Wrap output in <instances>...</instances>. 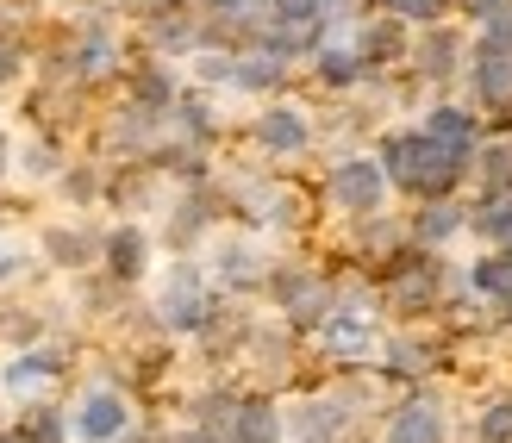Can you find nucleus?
<instances>
[{
	"label": "nucleus",
	"mask_w": 512,
	"mask_h": 443,
	"mask_svg": "<svg viewBox=\"0 0 512 443\" xmlns=\"http://www.w3.org/2000/svg\"><path fill=\"white\" fill-rule=\"evenodd\" d=\"M200 32H207V19H194L188 0H169V7H157V13L144 19V38H150L157 57H194Z\"/></svg>",
	"instance_id": "ddd939ff"
},
{
	"label": "nucleus",
	"mask_w": 512,
	"mask_h": 443,
	"mask_svg": "<svg viewBox=\"0 0 512 443\" xmlns=\"http://www.w3.org/2000/svg\"><path fill=\"white\" fill-rule=\"evenodd\" d=\"M38 250L50 269H100V250H107V231L94 225H44Z\"/></svg>",
	"instance_id": "f8f14e48"
},
{
	"label": "nucleus",
	"mask_w": 512,
	"mask_h": 443,
	"mask_svg": "<svg viewBox=\"0 0 512 443\" xmlns=\"http://www.w3.org/2000/svg\"><path fill=\"white\" fill-rule=\"evenodd\" d=\"M469 50L475 44H463V32L456 25H431V32H419L413 38V82H425V88H444V82H456V75L469 69Z\"/></svg>",
	"instance_id": "1a4fd4ad"
},
{
	"label": "nucleus",
	"mask_w": 512,
	"mask_h": 443,
	"mask_svg": "<svg viewBox=\"0 0 512 443\" xmlns=\"http://www.w3.org/2000/svg\"><path fill=\"white\" fill-rule=\"evenodd\" d=\"M0 443H25V431L19 425H0Z\"/></svg>",
	"instance_id": "7c9ffc66"
},
{
	"label": "nucleus",
	"mask_w": 512,
	"mask_h": 443,
	"mask_svg": "<svg viewBox=\"0 0 512 443\" xmlns=\"http://www.w3.org/2000/svg\"><path fill=\"white\" fill-rule=\"evenodd\" d=\"M419 132L431 144H444V150H456V156L475 163V150L488 144V119H481L469 100H431V107L419 113Z\"/></svg>",
	"instance_id": "6e6552de"
},
{
	"label": "nucleus",
	"mask_w": 512,
	"mask_h": 443,
	"mask_svg": "<svg viewBox=\"0 0 512 443\" xmlns=\"http://www.w3.org/2000/svg\"><path fill=\"white\" fill-rule=\"evenodd\" d=\"M250 144L263 150L269 163H294V156L313 150V119L300 107H288V100H269V107L250 119Z\"/></svg>",
	"instance_id": "0eeeda50"
},
{
	"label": "nucleus",
	"mask_w": 512,
	"mask_h": 443,
	"mask_svg": "<svg viewBox=\"0 0 512 443\" xmlns=\"http://www.w3.org/2000/svg\"><path fill=\"white\" fill-rule=\"evenodd\" d=\"M369 7L388 13V19H400V25H425V32H431V25H444L450 0H369Z\"/></svg>",
	"instance_id": "b1692460"
},
{
	"label": "nucleus",
	"mask_w": 512,
	"mask_h": 443,
	"mask_svg": "<svg viewBox=\"0 0 512 443\" xmlns=\"http://www.w3.org/2000/svg\"><path fill=\"white\" fill-rule=\"evenodd\" d=\"M125 100H132V107H144V113H157V119H169L175 100H182V75H175L163 57H150V63H138V69H125Z\"/></svg>",
	"instance_id": "2eb2a0df"
},
{
	"label": "nucleus",
	"mask_w": 512,
	"mask_h": 443,
	"mask_svg": "<svg viewBox=\"0 0 512 443\" xmlns=\"http://www.w3.org/2000/svg\"><path fill=\"white\" fill-rule=\"evenodd\" d=\"M25 269H32V250H25V244H7V238H0V288H13V281H19Z\"/></svg>",
	"instance_id": "cd10ccee"
},
{
	"label": "nucleus",
	"mask_w": 512,
	"mask_h": 443,
	"mask_svg": "<svg viewBox=\"0 0 512 443\" xmlns=\"http://www.w3.org/2000/svg\"><path fill=\"white\" fill-rule=\"evenodd\" d=\"M288 69H294V63L281 57V50H244L232 88H238V94H256V100H269V94L288 88Z\"/></svg>",
	"instance_id": "6ab92c4d"
},
{
	"label": "nucleus",
	"mask_w": 512,
	"mask_h": 443,
	"mask_svg": "<svg viewBox=\"0 0 512 443\" xmlns=\"http://www.w3.org/2000/svg\"><path fill=\"white\" fill-rule=\"evenodd\" d=\"M469 231V206L463 200H419L413 219H406V238L419 250H444L450 238H463Z\"/></svg>",
	"instance_id": "f3484780"
},
{
	"label": "nucleus",
	"mask_w": 512,
	"mask_h": 443,
	"mask_svg": "<svg viewBox=\"0 0 512 443\" xmlns=\"http://www.w3.org/2000/svg\"><path fill=\"white\" fill-rule=\"evenodd\" d=\"M431 369H438V344H431L425 331H394V337H381L375 375H388V381H425Z\"/></svg>",
	"instance_id": "4468645a"
},
{
	"label": "nucleus",
	"mask_w": 512,
	"mask_h": 443,
	"mask_svg": "<svg viewBox=\"0 0 512 443\" xmlns=\"http://www.w3.org/2000/svg\"><path fill=\"white\" fill-rule=\"evenodd\" d=\"M475 194H512V132H494L475 150Z\"/></svg>",
	"instance_id": "412c9836"
},
{
	"label": "nucleus",
	"mask_w": 512,
	"mask_h": 443,
	"mask_svg": "<svg viewBox=\"0 0 512 443\" xmlns=\"http://www.w3.org/2000/svg\"><path fill=\"white\" fill-rule=\"evenodd\" d=\"M319 194H325V206H338L344 219H375V213H388L394 181H388L375 150H350V156H338V163L325 169Z\"/></svg>",
	"instance_id": "7ed1b4c3"
},
{
	"label": "nucleus",
	"mask_w": 512,
	"mask_h": 443,
	"mask_svg": "<svg viewBox=\"0 0 512 443\" xmlns=\"http://www.w3.org/2000/svg\"><path fill=\"white\" fill-rule=\"evenodd\" d=\"M381 300H369L363 288H350V294H338V306L319 319V331H313V344H319V356H331V362H369V356H381Z\"/></svg>",
	"instance_id": "f03ea898"
},
{
	"label": "nucleus",
	"mask_w": 512,
	"mask_h": 443,
	"mask_svg": "<svg viewBox=\"0 0 512 443\" xmlns=\"http://www.w3.org/2000/svg\"><path fill=\"white\" fill-rule=\"evenodd\" d=\"M313 82L325 94H356V88H369V69H363V57H356L350 38H331V44L313 50Z\"/></svg>",
	"instance_id": "a211bd4d"
},
{
	"label": "nucleus",
	"mask_w": 512,
	"mask_h": 443,
	"mask_svg": "<svg viewBox=\"0 0 512 443\" xmlns=\"http://www.w3.org/2000/svg\"><path fill=\"white\" fill-rule=\"evenodd\" d=\"M207 13L213 19H250V13H263V0H207Z\"/></svg>",
	"instance_id": "c85d7f7f"
},
{
	"label": "nucleus",
	"mask_w": 512,
	"mask_h": 443,
	"mask_svg": "<svg viewBox=\"0 0 512 443\" xmlns=\"http://www.w3.org/2000/svg\"><path fill=\"white\" fill-rule=\"evenodd\" d=\"M57 188H63V200H75V206H94L100 194H107V175H100L94 163H69V169L57 175Z\"/></svg>",
	"instance_id": "393cba45"
},
{
	"label": "nucleus",
	"mask_w": 512,
	"mask_h": 443,
	"mask_svg": "<svg viewBox=\"0 0 512 443\" xmlns=\"http://www.w3.org/2000/svg\"><path fill=\"white\" fill-rule=\"evenodd\" d=\"M232 443H281V400L275 394H244L238 419H232Z\"/></svg>",
	"instance_id": "aec40b11"
},
{
	"label": "nucleus",
	"mask_w": 512,
	"mask_h": 443,
	"mask_svg": "<svg viewBox=\"0 0 512 443\" xmlns=\"http://www.w3.org/2000/svg\"><path fill=\"white\" fill-rule=\"evenodd\" d=\"M69 375V356L50 350V344H32V350H7V362H0V394L19 400V406H38L44 387H57Z\"/></svg>",
	"instance_id": "423d86ee"
},
{
	"label": "nucleus",
	"mask_w": 512,
	"mask_h": 443,
	"mask_svg": "<svg viewBox=\"0 0 512 443\" xmlns=\"http://www.w3.org/2000/svg\"><path fill=\"white\" fill-rule=\"evenodd\" d=\"M381 443H450V406L431 387H413L381 412Z\"/></svg>",
	"instance_id": "39448f33"
},
{
	"label": "nucleus",
	"mask_w": 512,
	"mask_h": 443,
	"mask_svg": "<svg viewBox=\"0 0 512 443\" xmlns=\"http://www.w3.org/2000/svg\"><path fill=\"white\" fill-rule=\"evenodd\" d=\"M213 213H219V194H213V181H207V188H188L182 200L169 206V231H163V238H169V250H175V256H188V250H194V244L213 231Z\"/></svg>",
	"instance_id": "dca6fc26"
},
{
	"label": "nucleus",
	"mask_w": 512,
	"mask_h": 443,
	"mask_svg": "<svg viewBox=\"0 0 512 443\" xmlns=\"http://www.w3.org/2000/svg\"><path fill=\"white\" fill-rule=\"evenodd\" d=\"M13 425L25 431V443H75V437H69V412H63V406H25Z\"/></svg>",
	"instance_id": "4be33fe9"
},
{
	"label": "nucleus",
	"mask_w": 512,
	"mask_h": 443,
	"mask_svg": "<svg viewBox=\"0 0 512 443\" xmlns=\"http://www.w3.org/2000/svg\"><path fill=\"white\" fill-rule=\"evenodd\" d=\"M213 288L219 294H263L269 288V256L250 238H219L213 250Z\"/></svg>",
	"instance_id": "9d476101"
},
{
	"label": "nucleus",
	"mask_w": 512,
	"mask_h": 443,
	"mask_svg": "<svg viewBox=\"0 0 512 443\" xmlns=\"http://www.w3.org/2000/svg\"><path fill=\"white\" fill-rule=\"evenodd\" d=\"M132 431H138V406H132L125 387L94 381V387L75 394V406H69V437L75 443H119V437H132Z\"/></svg>",
	"instance_id": "20e7f679"
},
{
	"label": "nucleus",
	"mask_w": 512,
	"mask_h": 443,
	"mask_svg": "<svg viewBox=\"0 0 512 443\" xmlns=\"http://www.w3.org/2000/svg\"><path fill=\"white\" fill-rule=\"evenodd\" d=\"M25 63H32L25 38H19V32H0V88H13L19 75H25Z\"/></svg>",
	"instance_id": "bb28decb"
},
{
	"label": "nucleus",
	"mask_w": 512,
	"mask_h": 443,
	"mask_svg": "<svg viewBox=\"0 0 512 443\" xmlns=\"http://www.w3.org/2000/svg\"><path fill=\"white\" fill-rule=\"evenodd\" d=\"M469 437L475 443H512V394H488V400H481Z\"/></svg>",
	"instance_id": "5701e85b"
},
{
	"label": "nucleus",
	"mask_w": 512,
	"mask_h": 443,
	"mask_svg": "<svg viewBox=\"0 0 512 443\" xmlns=\"http://www.w3.org/2000/svg\"><path fill=\"white\" fill-rule=\"evenodd\" d=\"M100 275L119 281V288H138V281L150 275V231L132 225V219H119L107 231V250H100Z\"/></svg>",
	"instance_id": "9b49d317"
},
{
	"label": "nucleus",
	"mask_w": 512,
	"mask_h": 443,
	"mask_svg": "<svg viewBox=\"0 0 512 443\" xmlns=\"http://www.w3.org/2000/svg\"><path fill=\"white\" fill-rule=\"evenodd\" d=\"M13 169V144H7V132H0V175Z\"/></svg>",
	"instance_id": "c756f323"
},
{
	"label": "nucleus",
	"mask_w": 512,
	"mask_h": 443,
	"mask_svg": "<svg viewBox=\"0 0 512 443\" xmlns=\"http://www.w3.org/2000/svg\"><path fill=\"white\" fill-rule=\"evenodd\" d=\"M13 163H19L25 175H32V181H50V175H63V169H69V163H63V150L50 144V138H32V144H25V150L13 156Z\"/></svg>",
	"instance_id": "a878e982"
},
{
	"label": "nucleus",
	"mask_w": 512,
	"mask_h": 443,
	"mask_svg": "<svg viewBox=\"0 0 512 443\" xmlns=\"http://www.w3.org/2000/svg\"><path fill=\"white\" fill-rule=\"evenodd\" d=\"M219 288H213V269H200L194 256H175L157 281V300H150V319H157L163 337H200L207 319L219 312Z\"/></svg>",
	"instance_id": "f257e3e1"
}]
</instances>
